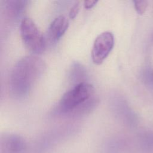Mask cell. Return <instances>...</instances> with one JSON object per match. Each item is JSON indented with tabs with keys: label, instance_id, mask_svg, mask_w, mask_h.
<instances>
[{
	"label": "cell",
	"instance_id": "obj_1",
	"mask_svg": "<svg viewBox=\"0 0 153 153\" xmlns=\"http://www.w3.org/2000/svg\"><path fill=\"white\" fill-rule=\"evenodd\" d=\"M45 65L44 61L35 56L20 59L14 66L10 78V90L16 97L26 96L42 75Z\"/></svg>",
	"mask_w": 153,
	"mask_h": 153
},
{
	"label": "cell",
	"instance_id": "obj_2",
	"mask_svg": "<svg viewBox=\"0 0 153 153\" xmlns=\"http://www.w3.org/2000/svg\"><path fill=\"white\" fill-rule=\"evenodd\" d=\"M94 89L86 82H80L67 91L60 99L57 111L62 114H81L96 105Z\"/></svg>",
	"mask_w": 153,
	"mask_h": 153
},
{
	"label": "cell",
	"instance_id": "obj_3",
	"mask_svg": "<svg viewBox=\"0 0 153 153\" xmlns=\"http://www.w3.org/2000/svg\"><path fill=\"white\" fill-rule=\"evenodd\" d=\"M20 32L26 47L32 52L39 54L45 49L46 41L35 22L30 18H23L20 23Z\"/></svg>",
	"mask_w": 153,
	"mask_h": 153
},
{
	"label": "cell",
	"instance_id": "obj_4",
	"mask_svg": "<svg viewBox=\"0 0 153 153\" xmlns=\"http://www.w3.org/2000/svg\"><path fill=\"white\" fill-rule=\"evenodd\" d=\"M114 38L112 32L105 31L100 33L95 39L92 50L93 62L97 65L102 63L113 48Z\"/></svg>",
	"mask_w": 153,
	"mask_h": 153
},
{
	"label": "cell",
	"instance_id": "obj_5",
	"mask_svg": "<svg viewBox=\"0 0 153 153\" xmlns=\"http://www.w3.org/2000/svg\"><path fill=\"white\" fill-rule=\"evenodd\" d=\"M26 142L23 137L14 133H5L0 138V153H23Z\"/></svg>",
	"mask_w": 153,
	"mask_h": 153
},
{
	"label": "cell",
	"instance_id": "obj_6",
	"mask_svg": "<svg viewBox=\"0 0 153 153\" xmlns=\"http://www.w3.org/2000/svg\"><path fill=\"white\" fill-rule=\"evenodd\" d=\"M68 26L69 21L65 16L60 15L56 17L48 29L47 36L49 39L53 41L59 39L66 32Z\"/></svg>",
	"mask_w": 153,
	"mask_h": 153
},
{
	"label": "cell",
	"instance_id": "obj_7",
	"mask_svg": "<svg viewBox=\"0 0 153 153\" xmlns=\"http://www.w3.org/2000/svg\"><path fill=\"white\" fill-rule=\"evenodd\" d=\"M25 1H8L5 5V12L10 17H16L26 5Z\"/></svg>",
	"mask_w": 153,
	"mask_h": 153
},
{
	"label": "cell",
	"instance_id": "obj_8",
	"mask_svg": "<svg viewBox=\"0 0 153 153\" xmlns=\"http://www.w3.org/2000/svg\"><path fill=\"white\" fill-rule=\"evenodd\" d=\"M134 8L136 11L139 14H142L146 11L148 7V1H134Z\"/></svg>",
	"mask_w": 153,
	"mask_h": 153
},
{
	"label": "cell",
	"instance_id": "obj_9",
	"mask_svg": "<svg viewBox=\"0 0 153 153\" xmlns=\"http://www.w3.org/2000/svg\"><path fill=\"white\" fill-rule=\"evenodd\" d=\"M79 8H80V2L79 1L76 2L73 5V6L71 8L69 13V16L71 19H74L76 16L77 14L79 12Z\"/></svg>",
	"mask_w": 153,
	"mask_h": 153
},
{
	"label": "cell",
	"instance_id": "obj_10",
	"mask_svg": "<svg viewBox=\"0 0 153 153\" xmlns=\"http://www.w3.org/2000/svg\"><path fill=\"white\" fill-rule=\"evenodd\" d=\"M97 2V1H94V0H85L84 2V5L85 8H90L91 7H93L94 5H96V4Z\"/></svg>",
	"mask_w": 153,
	"mask_h": 153
},
{
	"label": "cell",
	"instance_id": "obj_11",
	"mask_svg": "<svg viewBox=\"0 0 153 153\" xmlns=\"http://www.w3.org/2000/svg\"><path fill=\"white\" fill-rule=\"evenodd\" d=\"M151 75H152V78H153V69H152V71H151Z\"/></svg>",
	"mask_w": 153,
	"mask_h": 153
}]
</instances>
